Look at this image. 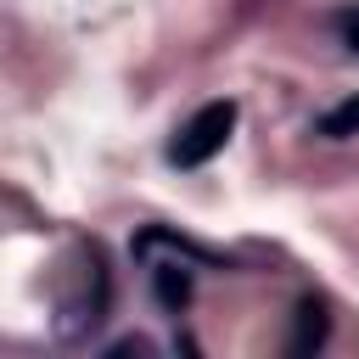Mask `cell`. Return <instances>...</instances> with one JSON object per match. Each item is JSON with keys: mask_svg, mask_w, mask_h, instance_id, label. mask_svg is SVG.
I'll list each match as a JSON object with an SVG mask.
<instances>
[{"mask_svg": "<svg viewBox=\"0 0 359 359\" xmlns=\"http://www.w3.org/2000/svg\"><path fill=\"white\" fill-rule=\"evenodd\" d=\"M236 118H241V107H236L230 95H224V101H202V107L180 123V135L168 140V163H174V168H202V163H213V157L224 151Z\"/></svg>", "mask_w": 359, "mask_h": 359, "instance_id": "cell-1", "label": "cell"}, {"mask_svg": "<svg viewBox=\"0 0 359 359\" xmlns=\"http://www.w3.org/2000/svg\"><path fill=\"white\" fill-rule=\"evenodd\" d=\"M151 297H157V309L163 314H185L191 309V269L180 264V258H157L151 264Z\"/></svg>", "mask_w": 359, "mask_h": 359, "instance_id": "cell-2", "label": "cell"}, {"mask_svg": "<svg viewBox=\"0 0 359 359\" xmlns=\"http://www.w3.org/2000/svg\"><path fill=\"white\" fill-rule=\"evenodd\" d=\"M325 337H331V314H325V303H320V297H303V303H297V331L286 337V353L303 359V353H314Z\"/></svg>", "mask_w": 359, "mask_h": 359, "instance_id": "cell-3", "label": "cell"}, {"mask_svg": "<svg viewBox=\"0 0 359 359\" xmlns=\"http://www.w3.org/2000/svg\"><path fill=\"white\" fill-rule=\"evenodd\" d=\"M314 129H320L325 140H353V135H359V95L337 101V107H331V112H325V118H320Z\"/></svg>", "mask_w": 359, "mask_h": 359, "instance_id": "cell-4", "label": "cell"}, {"mask_svg": "<svg viewBox=\"0 0 359 359\" xmlns=\"http://www.w3.org/2000/svg\"><path fill=\"white\" fill-rule=\"evenodd\" d=\"M337 34H342V45L359 56V6H348V11H337Z\"/></svg>", "mask_w": 359, "mask_h": 359, "instance_id": "cell-5", "label": "cell"}]
</instances>
